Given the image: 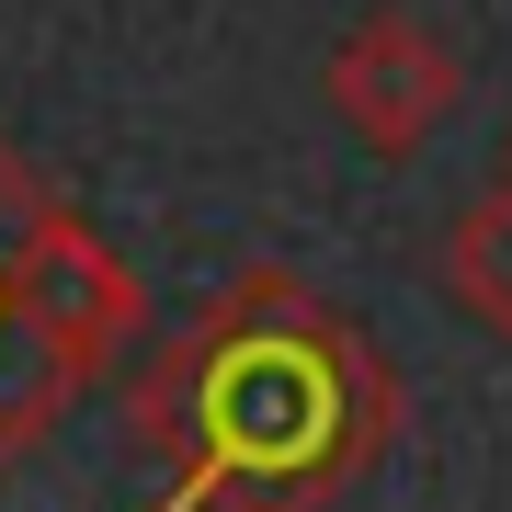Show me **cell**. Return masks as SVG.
<instances>
[{"label":"cell","mask_w":512,"mask_h":512,"mask_svg":"<svg viewBox=\"0 0 512 512\" xmlns=\"http://www.w3.org/2000/svg\"><path fill=\"white\" fill-rule=\"evenodd\" d=\"M330 103H342V126L365 137L376 160H410V148L456 114V46L421 12H365L330 46Z\"/></svg>","instance_id":"7a4b0ae2"},{"label":"cell","mask_w":512,"mask_h":512,"mask_svg":"<svg viewBox=\"0 0 512 512\" xmlns=\"http://www.w3.org/2000/svg\"><path fill=\"white\" fill-rule=\"evenodd\" d=\"M444 296L512 342V183H501V194H478L467 217L444 228Z\"/></svg>","instance_id":"277c9868"},{"label":"cell","mask_w":512,"mask_h":512,"mask_svg":"<svg viewBox=\"0 0 512 512\" xmlns=\"http://www.w3.org/2000/svg\"><path fill=\"white\" fill-rule=\"evenodd\" d=\"M0 296H12V319L35 330L57 365H92V353H114V342L137 330V274L103 251L92 228H69V217H46V228L12 251Z\"/></svg>","instance_id":"3957f363"},{"label":"cell","mask_w":512,"mask_h":512,"mask_svg":"<svg viewBox=\"0 0 512 512\" xmlns=\"http://www.w3.org/2000/svg\"><path fill=\"white\" fill-rule=\"evenodd\" d=\"M171 444H194V467L160 512H205L217 490H251V512H285V501L330 490L342 456L365 444V376L330 330H308V342L251 330V296H239V319L194 365V433H171Z\"/></svg>","instance_id":"6da1fadb"}]
</instances>
